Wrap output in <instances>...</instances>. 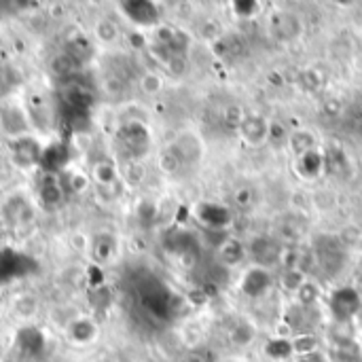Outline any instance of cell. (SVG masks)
Wrapping results in <instances>:
<instances>
[{
	"label": "cell",
	"instance_id": "cell-14",
	"mask_svg": "<svg viewBox=\"0 0 362 362\" xmlns=\"http://www.w3.org/2000/svg\"><path fill=\"white\" fill-rule=\"evenodd\" d=\"M95 34H98L100 42L110 45V42H115V40H117L119 30H117L110 21H98V25H95Z\"/></svg>",
	"mask_w": 362,
	"mask_h": 362
},
{
	"label": "cell",
	"instance_id": "cell-7",
	"mask_svg": "<svg viewBox=\"0 0 362 362\" xmlns=\"http://www.w3.org/2000/svg\"><path fill=\"white\" fill-rule=\"evenodd\" d=\"M19 146H15V153H17V161L21 165H32L40 159V151H38V144L30 138H23L17 142Z\"/></svg>",
	"mask_w": 362,
	"mask_h": 362
},
{
	"label": "cell",
	"instance_id": "cell-5",
	"mask_svg": "<svg viewBox=\"0 0 362 362\" xmlns=\"http://www.w3.org/2000/svg\"><path fill=\"white\" fill-rule=\"evenodd\" d=\"M269 282H272L269 274H267L263 267H255V269H250V272L246 274L244 284H242V291H244L248 297L255 299V297L263 295V293L269 288Z\"/></svg>",
	"mask_w": 362,
	"mask_h": 362
},
{
	"label": "cell",
	"instance_id": "cell-12",
	"mask_svg": "<svg viewBox=\"0 0 362 362\" xmlns=\"http://www.w3.org/2000/svg\"><path fill=\"white\" fill-rule=\"evenodd\" d=\"M267 354H269L272 358H278V361L288 358V356H293V354H295V350H293V341L276 339V341H272V344L267 346Z\"/></svg>",
	"mask_w": 362,
	"mask_h": 362
},
{
	"label": "cell",
	"instance_id": "cell-19",
	"mask_svg": "<svg viewBox=\"0 0 362 362\" xmlns=\"http://www.w3.org/2000/svg\"><path fill=\"white\" fill-rule=\"evenodd\" d=\"M142 176H144V170H142L138 163H129V165H127L125 180H127L129 185H138V182L142 180Z\"/></svg>",
	"mask_w": 362,
	"mask_h": 362
},
{
	"label": "cell",
	"instance_id": "cell-11",
	"mask_svg": "<svg viewBox=\"0 0 362 362\" xmlns=\"http://www.w3.org/2000/svg\"><path fill=\"white\" fill-rule=\"evenodd\" d=\"M51 68H53L55 74L68 76V74H72L74 68H76V57L70 55V53H62V55H57V57L51 62Z\"/></svg>",
	"mask_w": 362,
	"mask_h": 362
},
{
	"label": "cell",
	"instance_id": "cell-20",
	"mask_svg": "<svg viewBox=\"0 0 362 362\" xmlns=\"http://www.w3.org/2000/svg\"><path fill=\"white\" fill-rule=\"evenodd\" d=\"M161 168L165 170V172H174L176 168H178V157H176V153H163V157H161Z\"/></svg>",
	"mask_w": 362,
	"mask_h": 362
},
{
	"label": "cell",
	"instance_id": "cell-13",
	"mask_svg": "<svg viewBox=\"0 0 362 362\" xmlns=\"http://www.w3.org/2000/svg\"><path fill=\"white\" fill-rule=\"evenodd\" d=\"M93 176H95V182L100 185H112L117 180V170L110 163H98L93 170Z\"/></svg>",
	"mask_w": 362,
	"mask_h": 362
},
{
	"label": "cell",
	"instance_id": "cell-18",
	"mask_svg": "<svg viewBox=\"0 0 362 362\" xmlns=\"http://www.w3.org/2000/svg\"><path fill=\"white\" fill-rule=\"evenodd\" d=\"M142 89L146 93H157L161 89V78L157 74H146L142 76Z\"/></svg>",
	"mask_w": 362,
	"mask_h": 362
},
{
	"label": "cell",
	"instance_id": "cell-1",
	"mask_svg": "<svg viewBox=\"0 0 362 362\" xmlns=\"http://www.w3.org/2000/svg\"><path fill=\"white\" fill-rule=\"evenodd\" d=\"M316 255H318V261L320 265L325 267V272L329 274H337L341 269V263H344V250H341V244L335 240V238H318L316 240Z\"/></svg>",
	"mask_w": 362,
	"mask_h": 362
},
{
	"label": "cell",
	"instance_id": "cell-22",
	"mask_svg": "<svg viewBox=\"0 0 362 362\" xmlns=\"http://www.w3.org/2000/svg\"><path fill=\"white\" fill-rule=\"evenodd\" d=\"M297 362H329L318 350L316 352H310V354H303V356H297Z\"/></svg>",
	"mask_w": 362,
	"mask_h": 362
},
{
	"label": "cell",
	"instance_id": "cell-21",
	"mask_svg": "<svg viewBox=\"0 0 362 362\" xmlns=\"http://www.w3.org/2000/svg\"><path fill=\"white\" fill-rule=\"evenodd\" d=\"M70 246H72L74 250H85V248H87V238H85L83 233H74V235L70 238Z\"/></svg>",
	"mask_w": 362,
	"mask_h": 362
},
{
	"label": "cell",
	"instance_id": "cell-9",
	"mask_svg": "<svg viewBox=\"0 0 362 362\" xmlns=\"http://www.w3.org/2000/svg\"><path fill=\"white\" fill-rule=\"evenodd\" d=\"M70 337L76 341V344H89L93 337H95V327L91 320L83 318V320H76L72 327H70Z\"/></svg>",
	"mask_w": 362,
	"mask_h": 362
},
{
	"label": "cell",
	"instance_id": "cell-8",
	"mask_svg": "<svg viewBox=\"0 0 362 362\" xmlns=\"http://www.w3.org/2000/svg\"><path fill=\"white\" fill-rule=\"evenodd\" d=\"M64 197H66L64 187H62L59 182H55L53 178L47 180V182L42 185V189H40V199H42V204L49 206V208L59 206V204L64 202Z\"/></svg>",
	"mask_w": 362,
	"mask_h": 362
},
{
	"label": "cell",
	"instance_id": "cell-23",
	"mask_svg": "<svg viewBox=\"0 0 362 362\" xmlns=\"http://www.w3.org/2000/svg\"><path fill=\"white\" fill-rule=\"evenodd\" d=\"M4 358V348H2V344H0V362Z\"/></svg>",
	"mask_w": 362,
	"mask_h": 362
},
{
	"label": "cell",
	"instance_id": "cell-2",
	"mask_svg": "<svg viewBox=\"0 0 362 362\" xmlns=\"http://www.w3.org/2000/svg\"><path fill=\"white\" fill-rule=\"evenodd\" d=\"M121 8L123 15L140 28H148L159 21V11L153 2H121Z\"/></svg>",
	"mask_w": 362,
	"mask_h": 362
},
{
	"label": "cell",
	"instance_id": "cell-10",
	"mask_svg": "<svg viewBox=\"0 0 362 362\" xmlns=\"http://www.w3.org/2000/svg\"><path fill=\"white\" fill-rule=\"evenodd\" d=\"M202 221H206L210 227H223L229 223V212L225 208H218V206H206L202 210Z\"/></svg>",
	"mask_w": 362,
	"mask_h": 362
},
{
	"label": "cell",
	"instance_id": "cell-16",
	"mask_svg": "<svg viewBox=\"0 0 362 362\" xmlns=\"http://www.w3.org/2000/svg\"><path fill=\"white\" fill-rule=\"evenodd\" d=\"M87 185H89V178H87V174H83V172H76V174H72L70 178H68V187H70V191L72 193H83L85 189H87Z\"/></svg>",
	"mask_w": 362,
	"mask_h": 362
},
{
	"label": "cell",
	"instance_id": "cell-6",
	"mask_svg": "<svg viewBox=\"0 0 362 362\" xmlns=\"http://www.w3.org/2000/svg\"><path fill=\"white\" fill-rule=\"evenodd\" d=\"M242 138L250 144H259L267 136V123L261 117H246L240 125Z\"/></svg>",
	"mask_w": 362,
	"mask_h": 362
},
{
	"label": "cell",
	"instance_id": "cell-4",
	"mask_svg": "<svg viewBox=\"0 0 362 362\" xmlns=\"http://www.w3.org/2000/svg\"><path fill=\"white\" fill-rule=\"evenodd\" d=\"M250 250H252L255 261H257L259 267H263V269H265V267H272V265H276V263L280 261V248H278V244L272 242V240H267V238L255 240L252 246H250Z\"/></svg>",
	"mask_w": 362,
	"mask_h": 362
},
{
	"label": "cell",
	"instance_id": "cell-17",
	"mask_svg": "<svg viewBox=\"0 0 362 362\" xmlns=\"http://www.w3.org/2000/svg\"><path fill=\"white\" fill-rule=\"evenodd\" d=\"M303 165L308 168V172L312 174V176H316L318 174V170L322 168V159H320V155L318 153H305L303 155Z\"/></svg>",
	"mask_w": 362,
	"mask_h": 362
},
{
	"label": "cell",
	"instance_id": "cell-3",
	"mask_svg": "<svg viewBox=\"0 0 362 362\" xmlns=\"http://www.w3.org/2000/svg\"><path fill=\"white\" fill-rule=\"evenodd\" d=\"M361 310V297L354 288H341L331 299V312L337 320H348Z\"/></svg>",
	"mask_w": 362,
	"mask_h": 362
},
{
	"label": "cell",
	"instance_id": "cell-15",
	"mask_svg": "<svg viewBox=\"0 0 362 362\" xmlns=\"http://www.w3.org/2000/svg\"><path fill=\"white\" fill-rule=\"evenodd\" d=\"M15 312L21 316V318H30L34 312H36V301L32 297H19L15 301Z\"/></svg>",
	"mask_w": 362,
	"mask_h": 362
}]
</instances>
